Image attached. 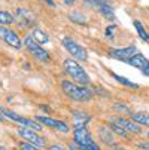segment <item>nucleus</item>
<instances>
[{"mask_svg": "<svg viewBox=\"0 0 149 150\" xmlns=\"http://www.w3.org/2000/svg\"><path fill=\"white\" fill-rule=\"evenodd\" d=\"M18 134L23 137L24 140H27L29 143H31L33 146H36V147H43V146H45V138L40 137V135H37L36 131L30 129V128L21 126L19 129H18Z\"/></svg>", "mask_w": 149, "mask_h": 150, "instance_id": "nucleus-8", "label": "nucleus"}, {"mask_svg": "<svg viewBox=\"0 0 149 150\" xmlns=\"http://www.w3.org/2000/svg\"><path fill=\"white\" fill-rule=\"evenodd\" d=\"M113 76V79L116 80V82H119L121 85H124V86H127V88H131V89H137L139 86H137V83H134V82H131V80H128V79H125V77H122V76H118V74H112Z\"/></svg>", "mask_w": 149, "mask_h": 150, "instance_id": "nucleus-18", "label": "nucleus"}, {"mask_svg": "<svg viewBox=\"0 0 149 150\" xmlns=\"http://www.w3.org/2000/svg\"><path fill=\"white\" fill-rule=\"evenodd\" d=\"M100 13H101V16H104L108 21H113L115 19V12H113V8L109 5V3H106V5H103L100 9Z\"/></svg>", "mask_w": 149, "mask_h": 150, "instance_id": "nucleus-16", "label": "nucleus"}, {"mask_svg": "<svg viewBox=\"0 0 149 150\" xmlns=\"http://www.w3.org/2000/svg\"><path fill=\"white\" fill-rule=\"evenodd\" d=\"M148 137H149V132H148Z\"/></svg>", "mask_w": 149, "mask_h": 150, "instance_id": "nucleus-34", "label": "nucleus"}, {"mask_svg": "<svg viewBox=\"0 0 149 150\" xmlns=\"http://www.w3.org/2000/svg\"><path fill=\"white\" fill-rule=\"evenodd\" d=\"M61 88L63 91H64V94L75 100V101H79V103H83V101H88L91 100L93 97V92L88 89V88H85V86H79V85L76 83H72L69 80H63L61 82Z\"/></svg>", "mask_w": 149, "mask_h": 150, "instance_id": "nucleus-1", "label": "nucleus"}, {"mask_svg": "<svg viewBox=\"0 0 149 150\" xmlns=\"http://www.w3.org/2000/svg\"><path fill=\"white\" fill-rule=\"evenodd\" d=\"M69 149H70V150H88V149H85L83 146H81V144L76 143V141L69 143Z\"/></svg>", "mask_w": 149, "mask_h": 150, "instance_id": "nucleus-26", "label": "nucleus"}, {"mask_svg": "<svg viewBox=\"0 0 149 150\" xmlns=\"http://www.w3.org/2000/svg\"><path fill=\"white\" fill-rule=\"evenodd\" d=\"M131 120L137 125H143V126H149V113L145 112H137L131 115Z\"/></svg>", "mask_w": 149, "mask_h": 150, "instance_id": "nucleus-15", "label": "nucleus"}, {"mask_svg": "<svg viewBox=\"0 0 149 150\" xmlns=\"http://www.w3.org/2000/svg\"><path fill=\"white\" fill-rule=\"evenodd\" d=\"M36 120L39 123H43V125H46L49 128H54V129H58L61 132H69V126L61 120H57V119H52V117H45V116H37Z\"/></svg>", "mask_w": 149, "mask_h": 150, "instance_id": "nucleus-11", "label": "nucleus"}, {"mask_svg": "<svg viewBox=\"0 0 149 150\" xmlns=\"http://www.w3.org/2000/svg\"><path fill=\"white\" fill-rule=\"evenodd\" d=\"M14 16L6 12V11H0V24H12Z\"/></svg>", "mask_w": 149, "mask_h": 150, "instance_id": "nucleus-24", "label": "nucleus"}, {"mask_svg": "<svg viewBox=\"0 0 149 150\" xmlns=\"http://www.w3.org/2000/svg\"><path fill=\"white\" fill-rule=\"evenodd\" d=\"M98 134H100L101 140H103V141H104L106 144H113V138H112V135H111V131L104 129V128H100Z\"/></svg>", "mask_w": 149, "mask_h": 150, "instance_id": "nucleus-21", "label": "nucleus"}, {"mask_svg": "<svg viewBox=\"0 0 149 150\" xmlns=\"http://www.w3.org/2000/svg\"><path fill=\"white\" fill-rule=\"evenodd\" d=\"M63 46L66 48V51L76 59H81V61H87L88 55H87V51H85L79 43H76V42L70 37H64L63 39Z\"/></svg>", "mask_w": 149, "mask_h": 150, "instance_id": "nucleus-6", "label": "nucleus"}, {"mask_svg": "<svg viewBox=\"0 0 149 150\" xmlns=\"http://www.w3.org/2000/svg\"><path fill=\"white\" fill-rule=\"evenodd\" d=\"M113 109H115L116 112H124V113H128V115H133L130 109H127V105H125V104H119V103H116V104H113Z\"/></svg>", "mask_w": 149, "mask_h": 150, "instance_id": "nucleus-25", "label": "nucleus"}, {"mask_svg": "<svg viewBox=\"0 0 149 150\" xmlns=\"http://www.w3.org/2000/svg\"><path fill=\"white\" fill-rule=\"evenodd\" d=\"M127 62H128L130 66L139 69L145 76H149V59H148L143 54H137V55H134L131 59H128Z\"/></svg>", "mask_w": 149, "mask_h": 150, "instance_id": "nucleus-10", "label": "nucleus"}, {"mask_svg": "<svg viewBox=\"0 0 149 150\" xmlns=\"http://www.w3.org/2000/svg\"><path fill=\"white\" fill-rule=\"evenodd\" d=\"M75 2H76V0H64V5H66V6H72Z\"/></svg>", "mask_w": 149, "mask_h": 150, "instance_id": "nucleus-29", "label": "nucleus"}, {"mask_svg": "<svg viewBox=\"0 0 149 150\" xmlns=\"http://www.w3.org/2000/svg\"><path fill=\"white\" fill-rule=\"evenodd\" d=\"M69 18L73 21L75 24H85V23H87V16H85L82 12H79V11H73L69 15Z\"/></svg>", "mask_w": 149, "mask_h": 150, "instance_id": "nucleus-19", "label": "nucleus"}, {"mask_svg": "<svg viewBox=\"0 0 149 150\" xmlns=\"http://www.w3.org/2000/svg\"><path fill=\"white\" fill-rule=\"evenodd\" d=\"M48 150H64V149H63V147H60V146H51Z\"/></svg>", "mask_w": 149, "mask_h": 150, "instance_id": "nucleus-30", "label": "nucleus"}, {"mask_svg": "<svg viewBox=\"0 0 149 150\" xmlns=\"http://www.w3.org/2000/svg\"><path fill=\"white\" fill-rule=\"evenodd\" d=\"M90 120V115L87 113H82V112H73V123H75V128H81V126H85Z\"/></svg>", "mask_w": 149, "mask_h": 150, "instance_id": "nucleus-14", "label": "nucleus"}, {"mask_svg": "<svg viewBox=\"0 0 149 150\" xmlns=\"http://www.w3.org/2000/svg\"><path fill=\"white\" fill-rule=\"evenodd\" d=\"M0 120H5V116L2 115V112H0Z\"/></svg>", "mask_w": 149, "mask_h": 150, "instance_id": "nucleus-32", "label": "nucleus"}, {"mask_svg": "<svg viewBox=\"0 0 149 150\" xmlns=\"http://www.w3.org/2000/svg\"><path fill=\"white\" fill-rule=\"evenodd\" d=\"M108 3V0H83V5L85 6H90V8H97L100 9L103 5Z\"/></svg>", "mask_w": 149, "mask_h": 150, "instance_id": "nucleus-23", "label": "nucleus"}, {"mask_svg": "<svg viewBox=\"0 0 149 150\" xmlns=\"http://www.w3.org/2000/svg\"><path fill=\"white\" fill-rule=\"evenodd\" d=\"M115 28V25H109L108 28H106V37H109V39H112V30Z\"/></svg>", "mask_w": 149, "mask_h": 150, "instance_id": "nucleus-28", "label": "nucleus"}, {"mask_svg": "<svg viewBox=\"0 0 149 150\" xmlns=\"http://www.w3.org/2000/svg\"><path fill=\"white\" fill-rule=\"evenodd\" d=\"M16 15L19 18V25H23V27H34L36 25V19H34V16L31 15L30 11H27V9H18Z\"/></svg>", "mask_w": 149, "mask_h": 150, "instance_id": "nucleus-12", "label": "nucleus"}, {"mask_svg": "<svg viewBox=\"0 0 149 150\" xmlns=\"http://www.w3.org/2000/svg\"><path fill=\"white\" fill-rule=\"evenodd\" d=\"M0 150H6V149H5L3 146H0Z\"/></svg>", "mask_w": 149, "mask_h": 150, "instance_id": "nucleus-33", "label": "nucleus"}, {"mask_svg": "<svg viewBox=\"0 0 149 150\" xmlns=\"http://www.w3.org/2000/svg\"><path fill=\"white\" fill-rule=\"evenodd\" d=\"M109 128H111V129H112L115 134H118V135H122V137H127V135H128V134H127V131L124 129L121 125H118L116 122H111V123H109Z\"/></svg>", "mask_w": 149, "mask_h": 150, "instance_id": "nucleus-22", "label": "nucleus"}, {"mask_svg": "<svg viewBox=\"0 0 149 150\" xmlns=\"http://www.w3.org/2000/svg\"><path fill=\"white\" fill-rule=\"evenodd\" d=\"M2 115L9 117L11 120L19 123V125H23L24 128H30V129H33V131H42V123H39L37 120H31V119L23 117V116H19V115H16V113H14V112H11L8 109H2Z\"/></svg>", "mask_w": 149, "mask_h": 150, "instance_id": "nucleus-5", "label": "nucleus"}, {"mask_svg": "<svg viewBox=\"0 0 149 150\" xmlns=\"http://www.w3.org/2000/svg\"><path fill=\"white\" fill-rule=\"evenodd\" d=\"M63 66H64V71L67 73V76H70L75 82L81 83L82 86H87V85H90L91 79H90L88 73L85 71L75 59H72V58L64 59V64H63Z\"/></svg>", "mask_w": 149, "mask_h": 150, "instance_id": "nucleus-2", "label": "nucleus"}, {"mask_svg": "<svg viewBox=\"0 0 149 150\" xmlns=\"http://www.w3.org/2000/svg\"><path fill=\"white\" fill-rule=\"evenodd\" d=\"M73 141L79 143L81 146H83L85 149H88V150H100L98 144L93 140L91 134L88 132V129L85 126H81V128H76V129H75Z\"/></svg>", "mask_w": 149, "mask_h": 150, "instance_id": "nucleus-3", "label": "nucleus"}, {"mask_svg": "<svg viewBox=\"0 0 149 150\" xmlns=\"http://www.w3.org/2000/svg\"><path fill=\"white\" fill-rule=\"evenodd\" d=\"M31 37L37 42V43H46V42H49V36L45 31H42L40 28H34Z\"/></svg>", "mask_w": 149, "mask_h": 150, "instance_id": "nucleus-17", "label": "nucleus"}, {"mask_svg": "<svg viewBox=\"0 0 149 150\" xmlns=\"http://www.w3.org/2000/svg\"><path fill=\"white\" fill-rule=\"evenodd\" d=\"M24 46H26L27 51H29L37 61H40V62H48V61L51 59L49 54H48L43 48H40V45L37 43V42H36L31 36H27V37L24 39Z\"/></svg>", "mask_w": 149, "mask_h": 150, "instance_id": "nucleus-4", "label": "nucleus"}, {"mask_svg": "<svg viewBox=\"0 0 149 150\" xmlns=\"http://www.w3.org/2000/svg\"><path fill=\"white\" fill-rule=\"evenodd\" d=\"M137 48L134 45L131 46H125V48H115V49H111L109 51V55L115 59H119V61H128L131 59L134 55H137Z\"/></svg>", "mask_w": 149, "mask_h": 150, "instance_id": "nucleus-7", "label": "nucleus"}, {"mask_svg": "<svg viewBox=\"0 0 149 150\" xmlns=\"http://www.w3.org/2000/svg\"><path fill=\"white\" fill-rule=\"evenodd\" d=\"M45 3H48L49 6H54V0H43Z\"/></svg>", "mask_w": 149, "mask_h": 150, "instance_id": "nucleus-31", "label": "nucleus"}, {"mask_svg": "<svg viewBox=\"0 0 149 150\" xmlns=\"http://www.w3.org/2000/svg\"><path fill=\"white\" fill-rule=\"evenodd\" d=\"M19 146H21V149H23V150H39V147H36L33 144H29V143H21Z\"/></svg>", "mask_w": 149, "mask_h": 150, "instance_id": "nucleus-27", "label": "nucleus"}, {"mask_svg": "<svg viewBox=\"0 0 149 150\" xmlns=\"http://www.w3.org/2000/svg\"><path fill=\"white\" fill-rule=\"evenodd\" d=\"M134 27H136V30H137V33H139L140 39H142V40H145V42H148V43H149V33H148V31L143 28V25H142V23H140V21L134 19Z\"/></svg>", "mask_w": 149, "mask_h": 150, "instance_id": "nucleus-20", "label": "nucleus"}, {"mask_svg": "<svg viewBox=\"0 0 149 150\" xmlns=\"http://www.w3.org/2000/svg\"><path fill=\"white\" fill-rule=\"evenodd\" d=\"M112 119H115V122H116L118 125H121L125 131H130V132H133V134H142L140 126H139L137 123H134L133 120L124 119V117H121V116H116V117H112Z\"/></svg>", "mask_w": 149, "mask_h": 150, "instance_id": "nucleus-13", "label": "nucleus"}, {"mask_svg": "<svg viewBox=\"0 0 149 150\" xmlns=\"http://www.w3.org/2000/svg\"><path fill=\"white\" fill-rule=\"evenodd\" d=\"M0 39L5 40L6 43L15 49H21V46H23V43H21V39L16 36L15 31H12L11 28H6L3 25H0Z\"/></svg>", "mask_w": 149, "mask_h": 150, "instance_id": "nucleus-9", "label": "nucleus"}]
</instances>
